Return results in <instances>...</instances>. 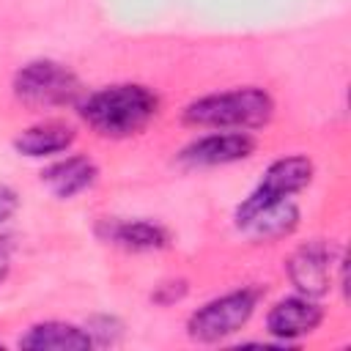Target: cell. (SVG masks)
Here are the masks:
<instances>
[{"label":"cell","mask_w":351,"mask_h":351,"mask_svg":"<svg viewBox=\"0 0 351 351\" xmlns=\"http://www.w3.org/2000/svg\"><path fill=\"white\" fill-rule=\"evenodd\" d=\"M11 252H14V241L8 236H0V282L8 277L11 269Z\"/></svg>","instance_id":"16"},{"label":"cell","mask_w":351,"mask_h":351,"mask_svg":"<svg viewBox=\"0 0 351 351\" xmlns=\"http://www.w3.org/2000/svg\"><path fill=\"white\" fill-rule=\"evenodd\" d=\"M0 348H3V346H0Z\"/></svg>","instance_id":"17"},{"label":"cell","mask_w":351,"mask_h":351,"mask_svg":"<svg viewBox=\"0 0 351 351\" xmlns=\"http://www.w3.org/2000/svg\"><path fill=\"white\" fill-rule=\"evenodd\" d=\"M332 266H335V250L332 244L313 239L293 250L288 258V277L299 288V293L318 299L332 288Z\"/></svg>","instance_id":"6"},{"label":"cell","mask_w":351,"mask_h":351,"mask_svg":"<svg viewBox=\"0 0 351 351\" xmlns=\"http://www.w3.org/2000/svg\"><path fill=\"white\" fill-rule=\"evenodd\" d=\"M85 332H88L90 340L99 343V346H115L118 337H121V324H118L115 318H110V315H99V318H93V321L88 324Z\"/></svg>","instance_id":"14"},{"label":"cell","mask_w":351,"mask_h":351,"mask_svg":"<svg viewBox=\"0 0 351 351\" xmlns=\"http://www.w3.org/2000/svg\"><path fill=\"white\" fill-rule=\"evenodd\" d=\"M74 143V129L58 121H47V123H36L30 129H25L16 140L14 148L25 156H49V154H60Z\"/></svg>","instance_id":"13"},{"label":"cell","mask_w":351,"mask_h":351,"mask_svg":"<svg viewBox=\"0 0 351 351\" xmlns=\"http://www.w3.org/2000/svg\"><path fill=\"white\" fill-rule=\"evenodd\" d=\"M258 299H261L258 288H241V291H230L219 299H211L208 304H203L200 310H195L189 315V321H186L189 337L197 343H217L222 337L236 335L255 313Z\"/></svg>","instance_id":"4"},{"label":"cell","mask_w":351,"mask_h":351,"mask_svg":"<svg viewBox=\"0 0 351 351\" xmlns=\"http://www.w3.org/2000/svg\"><path fill=\"white\" fill-rule=\"evenodd\" d=\"M156 112H159L156 93L134 82L101 88L80 104L82 121L104 137H132L143 132Z\"/></svg>","instance_id":"1"},{"label":"cell","mask_w":351,"mask_h":351,"mask_svg":"<svg viewBox=\"0 0 351 351\" xmlns=\"http://www.w3.org/2000/svg\"><path fill=\"white\" fill-rule=\"evenodd\" d=\"M96 233L123 250H162L170 244V233L162 225L145 219H104Z\"/></svg>","instance_id":"9"},{"label":"cell","mask_w":351,"mask_h":351,"mask_svg":"<svg viewBox=\"0 0 351 351\" xmlns=\"http://www.w3.org/2000/svg\"><path fill=\"white\" fill-rule=\"evenodd\" d=\"M274 112V101L263 88H236L208 93L186 104L184 123L211 129H255L263 126Z\"/></svg>","instance_id":"2"},{"label":"cell","mask_w":351,"mask_h":351,"mask_svg":"<svg viewBox=\"0 0 351 351\" xmlns=\"http://www.w3.org/2000/svg\"><path fill=\"white\" fill-rule=\"evenodd\" d=\"M247 236L258 239V241H271V239H282L288 233L296 230L299 225V208L296 203L288 197V200H277V203H269L258 211H252L247 219L236 222Z\"/></svg>","instance_id":"11"},{"label":"cell","mask_w":351,"mask_h":351,"mask_svg":"<svg viewBox=\"0 0 351 351\" xmlns=\"http://www.w3.org/2000/svg\"><path fill=\"white\" fill-rule=\"evenodd\" d=\"M324 321L321 304H315L310 296H288L277 302L266 315V329L280 340H293L302 335H310Z\"/></svg>","instance_id":"8"},{"label":"cell","mask_w":351,"mask_h":351,"mask_svg":"<svg viewBox=\"0 0 351 351\" xmlns=\"http://www.w3.org/2000/svg\"><path fill=\"white\" fill-rule=\"evenodd\" d=\"M16 206H19V197H16V192H14L11 186L0 184V225H3L5 219H11V214L16 211Z\"/></svg>","instance_id":"15"},{"label":"cell","mask_w":351,"mask_h":351,"mask_svg":"<svg viewBox=\"0 0 351 351\" xmlns=\"http://www.w3.org/2000/svg\"><path fill=\"white\" fill-rule=\"evenodd\" d=\"M255 151V137L247 132H219L206 134L195 143H189L181 151V162L189 167H214V165H230L239 159H247Z\"/></svg>","instance_id":"7"},{"label":"cell","mask_w":351,"mask_h":351,"mask_svg":"<svg viewBox=\"0 0 351 351\" xmlns=\"http://www.w3.org/2000/svg\"><path fill=\"white\" fill-rule=\"evenodd\" d=\"M99 170L88 156H66L41 173V181L55 197H74L96 181Z\"/></svg>","instance_id":"12"},{"label":"cell","mask_w":351,"mask_h":351,"mask_svg":"<svg viewBox=\"0 0 351 351\" xmlns=\"http://www.w3.org/2000/svg\"><path fill=\"white\" fill-rule=\"evenodd\" d=\"M93 340L85 329L63 321H44L27 329L25 337H19V348L27 351H85Z\"/></svg>","instance_id":"10"},{"label":"cell","mask_w":351,"mask_h":351,"mask_svg":"<svg viewBox=\"0 0 351 351\" xmlns=\"http://www.w3.org/2000/svg\"><path fill=\"white\" fill-rule=\"evenodd\" d=\"M14 93L30 107H66L80 99L82 82L63 63L33 60L16 71Z\"/></svg>","instance_id":"3"},{"label":"cell","mask_w":351,"mask_h":351,"mask_svg":"<svg viewBox=\"0 0 351 351\" xmlns=\"http://www.w3.org/2000/svg\"><path fill=\"white\" fill-rule=\"evenodd\" d=\"M313 178V162L307 156H282L277 162H271L261 178V184L250 192V197L236 208V222L247 219L252 211L277 203V200H288L291 195L302 192Z\"/></svg>","instance_id":"5"}]
</instances>
